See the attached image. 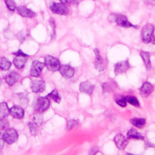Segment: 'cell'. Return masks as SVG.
Instances as JSON below:
<instances>
[{
    "label": "cell",
    "mask_w": 155,
    "mask_h": 155,
    "mask_svg": "<svg viewBox=\"0 0 155 155\" xmlns=\"http://www.w3.org/2000/svg\"><path fill=\"white\" fill-rule=\"evenodd\" d=\"M4 140L3 139V136L0 133V150L4 147Z\"/></svg>",
    "instance_id": "obj_36"
},
{
    "label": "cell",
    "mask_w": 155,
    "mask_h": 155,
    "mask_svg": "<svg viewBox=\"0 0 155 155\" xmlns=\"http://www.w3.org/2000/svg\"><path fill=\"white\" fill-rule=\"evenodd\" d=\"M30 88L31 91L35 93H39L44 91L45 88V82L42 80L33 79L31 82Z\"/></svg>",
    "instance_id": "obj_9"
},
{
    "label": "cell",
    "mask_w": 155,
    "mask_h": 155,
    "mask_svg": "<svg viewBox=\"0 0 155 155\" xmlns=\"http://www.w3.org/2000/svg\"><path fill=\"white\" fill-rule=\"evenodd\" d=\"M10 114L15 119H21L24 116V110L21 106L15 105L10 109Z\"/></svg>",
    "instance_id": "obj_13"
},
{
    "label": "cell",
    "mask_w": 155,
    "mask_h": 155,
    "mask_svg": "<svg viewBox=\"0 0 155 155\" xmlns=\"http://www.w3.org/2000/svg\"><path fill=\"white\" fill-rule=\"evenodd\" d=\"M111 19H113L112 21L115 22L117 25L122 27H125V28L134 27L136 29L139 28V26L133 25L130 22H129L127 16L121 14H117V15L111 14L110 16V20Z\"/></svg>",
    "instance_id": "obj_2"
},
{
    "label": "cell",
    "mask_w": 155,
    "mask_h": 155,
    "mask_svg": "<svg viewBox=\"0 0 155 155\" xmlns=\"http://www.w3.org/2000/svg\"><path fill=\"white\" fill-rule=\"evenodd\" d=\"M74 0H60L61 2L64 5L66 4H70L71 2H73Z\"/></svg>",
    "instance_id": "obj_37"
},
{
    "label": "cell",
    "mask_w": 155,
    "mask_h": 155,
    "mask_svg": "<svg viewBox=\"0 0 155 155\" xmlns=\"http://www.w3.org/2000/svg\"><path fill=\"white\" fill-rule=\"evenodd\" d=\"M98 150H99L98 148L96 146H94V147L91 148V149L89 151L88 154H91V155L95 154H96L98 152Z\"/></svg>",
    "instance_id": "obj_35"
},
{
    "label": "cell",
    "mask_w": 155,
    "mask_h": 155,
    "mask_svg": "<svg viewBox=\"0 0 155 155\" xmlns=\"http://www.w3.org/2000/svg\"><path fill=\"white\" fill-rule=\"evenodd\" d=\"M19 74L18 72L12 71L5 76V82L9 86L13 85L19 79Z\"/></svg>",
    "instance_id": "obj_17"
},
{
    "label": "cell",
    "mask_w": 155,
    "mask_h": 155,
    "mask_svg": "<svg viewBox=\"0 0 155 155\" xmlns=\"http://www.w3.org/2000/svg\"><path fill=\"white\" fill-rule=\"evenodd\" d=\"M32 120L36 126H40L44 121V117L41 113L35 114L32 117Z\"/></svg>",
    "instance_id": "obj_27"
},
{
    "label": "cell",
    "mask_w": 155,
    "mask_h": 155,
    "mask_svg": "<svg viewBox=\"0 0 155 155\" xmlns=\"http://www.w3.org/2000/svg\"><path fill=\"white\" fill-rule=\"evenodd\" d=\"M117 87L116 82L114 81L110 80L107 82L102 83V88L104 92L108 93L114 91Z\"/></svg>",
    "instance_id": "obj_19"
},
{
    "label": "cell",
    "mask_w": 155,
    "mask_h": 155,
    "mask_svg": "<svg viewBox=\"0 0 155 155\" xmlns=\"http://www.w3.org/2000/svg\"><path fill=\"white\" fill-rule=\"evenodd\" d=\"M44 65L48 70L51 71H58L61 67L59 61L57 58L50 55L45 57Z\"/></svg>",
    "instance_id": "obj_5"
},
{
    "label": "cell",
    "mask_w": 155,
    "mask_h": 155,
    "mask_svg": "<svg viewBox=\"0 0 155 155\" xmlns=\"http://www.w3.org/2000/svg\"><path fill=\"white\" fill-rule=\"evenodd\" d=\"M147 2L149 5H155V0H147Z\"/></svg>",
    "instance_id": "obj_38"
},
{
    "label": "cell",
    "mask_w": 155,
    "mask_h": 155,
    "mask_svg": "<svg viewBox=\"0 0 155 155\" xmlns=\"http://www.w3.org/2000/svg\"><path fill=\"white\" fill-rule=\"evenodd\" d=\"M45 67L44 63L38 61H35L32 62L30 74L33 77H38L40 76L42 70Z\"/></svg>",
    "instance_id": "obj_8"
},
{
    "label": "cell",
    "mask_w": 155,
    "mask_h": 155,
    "mask_svg": "<svg viewBox=\"0 0 155 155\" xmlns=\"http://www.w3.org/2000/svg\"><path fill=\"white\" fill-rule=\"evenodd\" d=\"M4 142L8 144H13L15 143L18 138V134L14 128H7L4 131L2 134Z\"/></svg>",
    "instance_id": "obj_6"
},
{
    "label": "cell",
    "mask_w": 155,
    "mask_h": 155,
    "mask_svg": "<svg viewBox=\"0 0 155 155\" xmlns=\"http://www.w3.org/2000/svg\"><path fill=\"white\" fill-rule=\"evenodd\" d=\"M28 126L30 130V134L32 136H36L37 133V130H36V125L33 123V122H29L28 124Z\"/></svg>",
    "instance_id": "obj_33"
},
{
    "label": "cell",
    "mask_w": 155,
    "mask_h": 155,
    "mask_svg": "<svg viewBox=\"0 0 155 155\" xmlns=\"http://www.w3.org/2000/svg\"><path fill=\"white\" fill-rule=\"evenodd\" d=\"M1 83H2V80H1V78H0V85L1 84Z\"/></svg>",
    "instance_id": "obj_40"
},
{
    "label": "cell",
    "mask_w": 155,
    "mask_h": 155,
    "mask_svg": "<svg viewBox=\"0 0 155 155\" xmlns=\"http://www.w3.org/2000/svg\"><path fill=\"white\" fill-rule=\"evenodd\" d=\"M154 87L148 82H145L140 90V94L143 97H148L153 91Z\"/></svg>",
    "instance_id": "obj_15"
},
{
    "label": "cell",
    "mask_w": 155,
    "mask_h": 155,
    "mask_svg": "<svg viewBox=\"0 0 155 155\" xmlns=\"http://www.w3.org/2000/svg\"><path fill=\"white\" fill-rule=\"evenodd\" d=\"M4 2L7 8L11 11H14L17 8L16 4L14 0H4Z\"/></svg>",
    "instance_id": "obj_31"
},
{
    "label": "cell",
    "mask_w": 155,
    "mask_h": 155,
    "mask_svg": "<svg viewBox=\"0 0 155 155\" xmlns=\"http://www.w3.org/2000/svg\"><path fill=\"white\" fill-rule=\"evenodd\" d=\"M94 90V85L88 81L82 82L79 85V90L82 93L90 95Z\"/></svg>",
    "instance_id": "obj_18"
},
{
    "label": "cell",
    "mask_w": 155,
    "mask_h": 155,
    "mask_svg": "<svg viewBox=\"0 0 155 155\" xmlns=\"http://www.w3.org/2000/svg\"><path fill=\"white\" fill-rule=\"evenodd\" d=\"M13 54L16 56V57L13 59V64L18 69H22L24 67L28 55L24 53L21 50H18V51L13 53Z\"/></svg>",
    "instance_id": "obj_3"
},
{
    "label": "cell",
    "mask_w": 155,
    "mask_h": 155,
    "mask_svg": "<svg viewBox=\"0 0 155 155\" xmlns=\"http://www.w3.org/2000/svg\"><path fill=\"white\" fill-rule=\"evenodd\" d=\"M59 71L60 74L66 79L71 78L74 74V70L69 65H63L61 66Z\"/></svg>",
    "instance_id": "obj_14"
},
{
    "label": "cell",
    "mask_w": 155,
    "mask_h": 155,
    "mask_svg": "<svg viewBox=\"0 0 155 155\" xmlns=\"http://www.w3.org/2000/svg\"><path fill=\"white\" fill-rule=\"evenodd\" d=\"M140 55L142 60L143 61L146 69L147 70H150L151 68V61H150V57L149 53L147 52V51H141L140 53Z\"/></svg>",
    "instance_id": "obj_20"
},
{
    "label": "cell",
    "mask_w": 155,
    "mask_h": 155,
    "mask_svg": "<svg viewBox=\"0 0 155 155\" xmlns=\"http://www.w3.org/2000/svg\"><path fill=\"white\" fill-rule=\"evenodd\" d=\"M153 44H155V36L154 38H152V39H151V41Z\"/></svg>",
    "instance_id": "obj_39"
},
{
    "label": "cell",
    "mask_w": 155,
    "mask_h": 155,
    "mask_svg": "<svg viewBox=\"0 0 155 155\" xmlns=\"http://www.w3.org/2000/svg\"><path fill=\"white\" fill-rule=\"evenodd\" d=\"M12 65L11 62L5 57L0 58V69L3 71H7Z\"/></svg>",
    "instance_id": "obj_23"
},
{
    "label": "cell",
    "mask_w": 155,
    "mask_h": 155,
    "mask_svg": "<svg viewBox=\"0 0 155 155\" xmlns=\"http://www.w3.org/2000/svg\"><path fill=\"white\" fill-rule=\"evenodd\" d=\"M114 99L117 104L121 107H125L127 106V102L125 96L120 94H116L114 95Z\"/></svg>",
    "instance_id": "obj_24"
},
{
    "label": "cell",
    "mask_w": 155,
    "mask_h": 155,
    "mask_svg": "<svg viewBox=\"0 0 155 155\" xmlns=\"http://www.w3.org/2000/svg\"><path fill=\"white\" fill-rule=\"evenodd\" d=\"M19 97V100L21 101L20 102L22 103V104H25L28 102V99L24 94H20Z\"/></svg>",
    "instance_id": "obj_34"
},
{
    "label": "cell",
    "mask_w": 155,
    "mask_h": 155,
    "mask_svg": "<svg viewBox=\"0 0 155 155\" xmlns=\"http://www.w3.org/2000/svg\"><path fill=\"white\" fill-rule=\"evenodd\" d=\"M34 110L38 113H42L46 111L50 107V100L48 97H36L32 104Z\"/></svg>",
    "instance_id": "obj_1"
},
{
    "label": "cell",
    "mask_w": 155,
    "mask_h": 155,
    "mask_svg": "<svg viewBox=\"0 0 155 155\" xmlns=\"http://www.w3.org/2000/svg\"><path fill=\"white\" fill-rule=\"evenodd\" d=\"M27 33L25 30L21 31L17 34V38L21 42H22L25 40L27 38Z\"/></svg>",
    "instance_id": "obj_32"
},
{
    "label": "cell",
    "mask_w": 155,
    "mask_h": 155,
    "mask_svg": "<svg viewBox=\"0 0 155 155\" xmlns=\"http://www.w3.org/2000/svg\"><path fill=\"white\" fill-rule=\"evenodd\" d=\"M47 97L51 98L52 100H53L56 103H59L61 100V96L59 94L58 91L57 90L54 89L52 91H51L47 96Z\"/></svg>",
    "instance_id": "obj_26"
},
{
    "label": "cell",
    "mask_w": 155,
    "mask_h": 155,
    "mask_svg": "<svg viewBox=\"0 0 155 155\" xmlns=\"http://www.w3.org/2000/svg\"><path fill=\"white\" fill-rule=\"evenodd\" d=\"M125 100L127 102H128L131 105L136 107H139V102L137 99L133 96H125Z\"/></svg>",
    "instance_id": "obj_28"
},
{
    "label": "cell",
    "mask_w": 155,
    "mask_h": 155,
    "mask_svg": "<svg viewBox=\"0 0 155 155\" xmlns=\"http://www.w3.org/2000/svg\"><path fill=\"white\" fill-rule=\"evenodd\" d=\"M49 8L53 13L59 15H67L69 13L68 8L62 3L51 2Z\"/></svg>",
    "instance_id": "obj_7"
},
{
    "label": "cell",
    "mask_w": 155,
    "mask_h": 155,
    "mask_svg": "<svg viewBox=\"0 0 155 155\" xmlns=\"http://www.w3.org/2000/svg\"><path fill=\"white\" fill-rule=\"evenodd\" d=\"M129 68L130 65L127 60L118 62L114 65V73L116 75L124 73L129 69Z\"/></svg>",
    "instance_id": "obj_10"
},
{
    "label": "cell",
    "mask_w": 155,
    "mask_h": 155,
    "mask_svg": "<svg viewBox=\"0 0 155 155\" xmlns=\"http://www.w3.org/2000/svg\"><path fill=\"white\" fill-rule=\"evenodd\" d=\"M10 114V109L6 102L0 103V119L5 118Z\"/></svg>",
    "instance_id": "obj_22"
},
{
    "label": "cell",
    "mask_w": 155,
    "mask_h": 155,
    "mask_svg": "<svg viewBox=\"0 0 155 155\" xmlns=\"http://www.w3.org/2000/svg\"><path fill=\"white\" fill-rule=\"evenodd\" d=\"M93 1H94V0H93Z\"/></svg>",
    "instance_id": "obj_41"
},
{
    "label": "cell",
    "mask_w": 155,
    "mask_h": 155,
    "mask_svg": "<svg viewBox=\"0 0 155 155\" xmlns=\"http://www.w3.org/2000/svg\"><path fill=\"white\" fill-rule=\"evenodd\" d=\"M128 139H144V137L139 133L136 129L131 128L127 134Z\"/></svg>",
    "instance_id": "obj_21"
},
{
    "label": "cell",
    "mask_w": 155,
    "mask_h": 155,
    "mask_svg": "<svg viewBox=\"0 0 155 155\" xmlns=\"http://www.w3.org/2000/svg\"><path fill=\"white\" fill-rule=\"evenodd\" d=\"M16 10L19 15L25 18H33L36 15V13L34 12L25 6H19L16 8Z\"/></svg>",
    "instance_id": "obj_16"
},
{
    "label": "cell",
    "mask_w": 155,
    "mask_h": 155,
    "mask_svg": "<svg viewBox=\"0 0 155 155\" xmlns=\"http://www.w3.org/2000/svg\"><path fill=\"white\" fill-rule=\"evenodd\" d=\"M154 30V27L151 24H147L142 27L141 30V38L143 42L147 44L151 42Z\"/></svg>",
    "instance_id": "obj_4"
},
{
    "label": "cell",
    "mask_w": 155,
    "mask_h": 155,
    "mask_svg": "<svg viewBox=\"0 0 155 155\" xmlns=\"http://www.w3.org/2000/svg\"><path fill=\"white\" fill-rule=\"evenodd\" d=\"M114 141L117 147L120 150H124L128 143L127 139L122 134L120 133H118L115 136Z\"/></svg>",
    "instance_id": "obj_12"
},
{
    "label": "cell",
    "mask_w": 155,
    "mask_h": 155,
    "mask_svg": "<svg viewBox=\"0 0 155 155\" xmlns=\"http://www.w3.org/2000/svg\"><path fill=\"white\" fill-rule=\"evenodd\" d=\"M94 53L95 54L96 59L94 61V67L99 71H102L105 68V64L103 58L100 54V51L98 48H95L94 49Z\"/></svg>",
    "instance_id": "obj_11"
},
{
    "label": "cell",
    "mask_w": 155,
    "mask_h": 155,
    "mask_svg": "<svg viewBox=\"0 0 155 155\" xmlns=\"http://www.w3.org/2000/svg\"><path fill=\"white\" fill-rule=\"evenodd\" d=\"M9 123L7 119L5 118L0 119V133L3 131H5L8 128Z\"/></svg>",
    "instance_id": "obj_30"
},
{
    "label": "cell",
    "mask_w": 155,
    "mask_h": 155,
    "mask_svg": "<svg viewBox=\"0 0 155 155\" xmlns=\"http://www.w3.org/2000/svg\"><path fill=\"white\" fill-rule=\"evenodd\" d=\"M130 122L138 128H142L145 124V119L143 118H133L130 119Z\"/></svg>",
    "instance_id": "obj_25"
},
{
    "label": "cell",
    "mask_w": 155,
    "mask_h": 155,
    "mask_svg": "<svg viewBox=\"0 0 155 155\" xmlns=\"http://www.w3.org/2000/svg\"><path fill=\"white\" fill-rule=\"evenodd\" d=\"M78 122L76 120H74V119L69 120L67 124L66 130H71L72 129L76 128L78 127Z\"/></svg>",
    "instance_id": "obj_29"
}]
</instances>
